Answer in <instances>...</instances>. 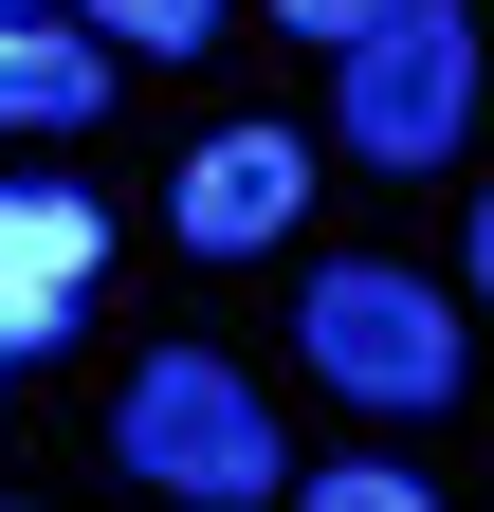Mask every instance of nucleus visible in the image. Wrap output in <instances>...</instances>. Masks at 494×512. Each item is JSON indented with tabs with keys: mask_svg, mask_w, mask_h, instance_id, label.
Here are the masks:
<instances>
[{
	"mask_svg": "<svg viewBox=\"0 0 494 512\" xmlns=\"http://www.w3.org/2000/svg\"><path fill=\"white\" fill-rule=\"evenodd\" d=\"M110 458H129L147 494H202V512H257V494L293 476L275 421H257V384H238L220 348H147L129 403H110Z\"/></svg>",
	"mask_w": 494,
	"mask_h": 512,
	"instance_id": "obj_1",
	"label": "nucleus"
},
{
	"mask_svg": "<svg viewBox=\"0 0 494 512\" xmlns=\"http://www.w3.org/2000/svg\"><path fill=\"white\" fill-rule=\"evenodd\" d=\"M293 330H312V384H348V403H385V421L458 403V311L421 293V275H385V256H330Z\"/></svg>",
	"mask_w": 494,
	"mask_h": 512,
	"instance_id": "obj_2",
	"label": "nucleus"
},
{
	"mask_svg": "<svg viewBox=\"0 0 494 512\" xmlns=\"http://www.w3.org/2000/svg\"><path fill=\"white\" fill-rule=\"evenodd\" d=\"M330 55H348V147L366 165H440L476 128V19L458 0H385V19L330 37Z\"/></svg>",
	"mask_w": 494,
	"mask_h": 512,
	"instance_id": "obj_3",
	"label": "nucleus"
},
{
	"mask_svg": "<svg viewBox=\"0 0 494 512\" xmlns=\"http://www.w3.org/2000/svg\"><path fill=\"white\" fill-rule=\"evenodd\" d=\"M92 256H110V202H74V183H19V202H0V366H37L74 330Z\"/></svg>",
	"mask_w": 494,
	"mask_h": 512,
	"instance_id": "obj_4",
	"label": "nucleus"
},
{
	"mask_svg": "<svg viewBox=\"0 0 494 512\" xmlns=\"http://www.w3.org/2000/svg\"><path fill=\"white\" fill-rule=\"evenodd\" d=\"M293 202H312V147H293V128H220V147L183 165L165 238L183 256H257V238H293Z\"/></svg>",
	"mask_w": 494,
	"mask_h": 512,
	"instance_id": "obj_5",
	"label": "nucleus"
},
{
	"mask_svg": "<svg viewBox=\"0 0 494 512\" xmlns=\"http://www.w3.org/2000/svg\"><path fill=\"white\" fill-rule=\"evenodd\" d=\"M110 110V55L55 37V19H0V128H92Z\"/></svg>",
	"mask_w": 494,
	"mask_h": 512,
	"instance_id": "obj_6",
	"label": "nucleus"
},
{
	"mask_svg": "<svg viewBox=\"0 0 494 512\" xmlns=\"http://www.w3.org/2000/svg\"><path fill=\"white\" fill-rule=\"evenodd\" d=\"M92 37H129V55H202L220 0H92Z\"/></svg>",
	"mask_w": 494,
	"mask_h": 512,
	"instance_id": "obj_7",
	"label": "nucleus"
},
{
	"mask_svg": "<svg viewBox=\"0 0 494 512\" xmlns=\"http://www.w3.org/2000/svg\"><path fill=\"white\" fill-rule=\"evenodd\" d=\"M293 512H440V494H421L403 458H330V476H312V494H293Z\"/></svg>",
	"mask_w": 494,
	"mask_h": 512,
	"instance_id": "obj_8",
	"label": "nucleus"
},
{
	"mask_svg": "<svg viewBox=\"0 0 494 512\" xmlns=\"http://www.w3.org/2000/svg\"><path fill=\"white\" fill-rule=\"evenodd\" d=\"M275 19H293V37H366L385 0H275Z\"/></svg>",
	"mask_w": 494,
	"mask_h": 512,
	"instance_id": "obj_9",
	"label": "nucleus"
},
{
	"mask_svg": "<svg viewBox=\"0 0 494 512\" xmlns=\"http://www.w3.org/2000/svg\"><path fill=\"white\" fill-rule=\"evenodd\" d=\"M476 293H494V202H476Z\"/></svg>",
	"mask_w": 494,
	"mask_h": 512,
	"instance_id": "obj_10",
	"label": "nucleus"
},
{
	"mask_svg": "<svg viewBox=\"0 0 494 512\" xmlns=\"http://www.w3.org/2000/svg\"><path fill=\"white\" fill-rule=\"evenodd\" d=\"M0 19H37V0H0Z\"/></svg>",
	"mask_w": 494,
	"mask_h": 512,
	"instance_id": "obj_11",
	"label": "nucleus"
}]
</instances>
